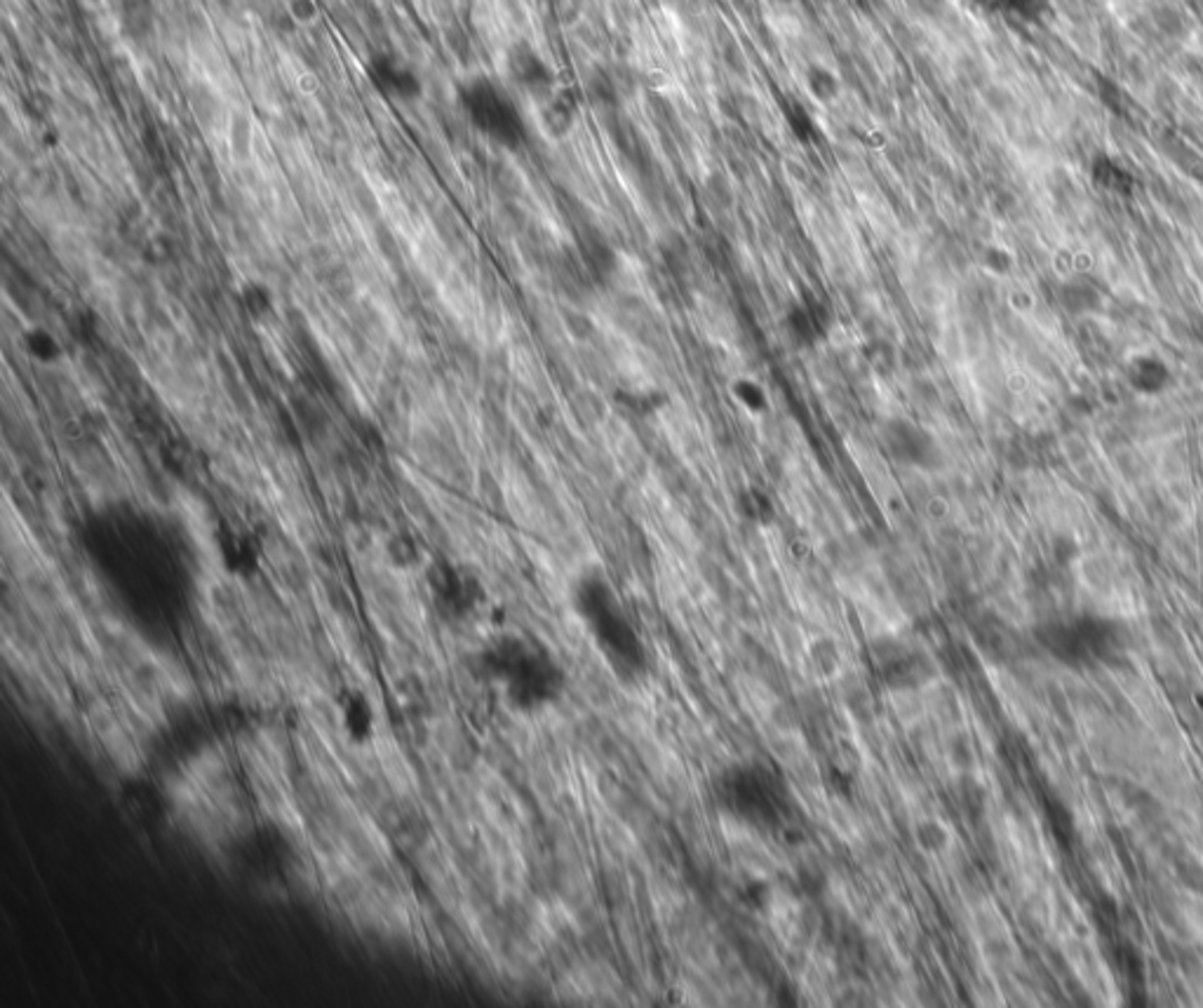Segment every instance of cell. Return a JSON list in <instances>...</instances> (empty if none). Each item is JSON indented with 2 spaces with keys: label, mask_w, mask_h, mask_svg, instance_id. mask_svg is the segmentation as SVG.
<instances>
[{
  "label": "cell",
  "mask_w": 1203,
  "mask_h": 1008,
  "mask_svg": "<svg viewBox=\"0 0 1203 1008\" xmlns=\"http://www.w3.org/2000/svg\"><path fill=\"white\" fill-rule=\"evenodd\" d=\"M336 724L353 748L370 746L377 736V708L372 698L360 687H348L336 694Z\"/></svg>",
  "instance_id": "52a82bcc"
},
{
  "label": "cell",
  "mask_w": 1203,
  "mask_h": 1008,
  "mask_svg": "<svg viewBox=\"0 0 1203 1008\" xmlns=\"http://www.w3.org/2000/svg\"><path fill=\"white\" fill-rule=\"evenodd\" d=\"M1175 872H1178L1180 882L1192 891H1203V865L1192 856H1180L1175 861Z\"/></svg>",
  "instance_id": "ac0fdd59"
},
{
  "label": "cell",
  "mask_w": 1203,
  "mask_h": 1008,
  "mask_svg": "<svg viewBox=\"0 0 1203 1008\" xmlns=\"http://www.w3.org/2000/svg\"><path fill=\"white\" fill-rule=\"evenodd\" d=\"M741 510L750 522H757V525H769V522L775 517V508H773L772 499H769L765 491H760V489L743 491Z\"/></svg>",
  "instance_id": "e0dca14e"
},
{
  "label": "cell",
  "mask_w": 1203,
  "mask_h": 1008,
  "mask_svg": "<svg viewBox=\"0 0 1203 1008\" xmlns=\"http://www.w3.org/2000/svg\"><path fill=\"white\" fill-rule=\"evenodd\" d=\"M782 325L787 329V336L794 341L797 346H813L816 341H820V336L827 332V325H830V310L825 308V303H820L816 299H801L794 301L787 306L785 310V318H782Z\"/></svg>",
  "instance_id": "30bf717a"
},
{
  "label": "cell",
  "mask_w": 1203,
  "mask_h": 1008,
  "mask_svg": "<svg viewBox=\"0 0 1203 1008\" xmlns=\"http://www.w3.org/2000/svg\"><path fill=\"white\" fill-rule=\"evenodd\" d=\"M372 81L381 92L393 99H417V94L422 92L417 76L410 69L400 67L396 60L372 62Z\"/></svg>",
  "instance_id": "4fadbf2b"
},
{
  "label": "cell",
  "mask_w": 1203,
  "mask_h": 1008,
  "mask_svg": "<svg viewBox=\"0 0 1203 1008\" xmlns=\"http://www.w3.org/2000/svg\"><path fill=\"white\" fill-rule=\"evenodd\" d=\"M884 447L891 458H896L901 465H910V468L931 470L938 468L943 461L936 439L920 425L905 421V419H891L884 425Z\"/></svg>",
  "instance_id": "8992f818"
},
{
  "label": "cell",
  "mask_w": 1203,
  "mask_h": 1008,
  "mask_svg": "<svg viewBox=\"0 0 1203 1008\" xmlns=\"http://www.w3.org/2000/svg\"><path fill=\"white\" fill-rule=\"evenodd\" d=\"M792 0H772V5H790Z\"/></svg>",
  "instance_id": "44dd1931"
},
{
  "label": "cell",
  "mask_w": 1203,
  "mask_h": 1008,
  "mask_svg": "<svg viewBox=\"0 0 1203 1008\" xmlns=\"http://www.w3.org/2000/svg\"><path fill=\"white\" fill-rule=\"evenodd\" d=\"M1034 639L1060 663L1072 665V668L1091 665L1079 620H1046L1034 628Z\"/></svg>",
  "instance_id": "9c48e42d"
},
{
  "label": "cell",
  "mask_w": 1203,
  "mask_h": 1008,
  "mask_svg": "<svg viewBox=\"0 0 1203 1008\" xmlns=\"http://www.w3.org/2000/svg\"><path fill=\"white\" fill-rule=\"evenodd\" d=\"M801 85H804L808 99L816 101L818 106H832V103L842 99L844 92L842 78L825 62L808 64V67L801 71Z\"/></svg>",
  "instance_id": "5bb4252c"
},
{
  "label": "cell",
  "mask_w": 1203,
  "mask_h": 1008,
  "mask_svg": "<svg viewBox=\"0 0 1203 1008\" xmlns=\"http://www.w3.org/2000/svg\"><path fill=\"white\" fill-rule=\"evenodd\" d=\"M920 842L927 846V851H941L947 844V832L938 823H927L920 827Z\"/></svg>",
  "instance_id": "d6986e66"
},
{
  "label": "cell",
  "mask_w": 1203,
  "mask_h": 1008,
  "mask_svg": "<svg viewBox=\"0 0 1203 1008\" xmlns=\"http://www.w3.org/2000/svg\"><path fill=\"white\" fill-rule=\"evenodd\" d=\"M581 266L588 270L593 282L606 280L616 268V254L609 248V243L598 233H588L581 243Z\"/></svg>",
  "instance_id": "9a60e30c"
},
{
  "label": "cell",
  "mask_w": 1203,
  "mask_h": 1008,
  "mask_svg": "<svg viewBox=\"0 0 1203 1008\" xmlns=\"http://www.w3.org/2000/svg\"><path fill=\"white\" fill-rule=\"evenodd\" d=\"M724 797L741 818L767 823L775 818L778 790L762 768H739L724 780Z\"/></svg>",
  "instance_id": "5b68a950"
},
{
  "label": "cell",
  "mask_w": 1203,
  "mask_h": 1008,
  "mask_svg": "<svg viewBox=\"0 0 1203 1008\" xmlns=\"http://www.w3.org/2000/svg\"><path fill=\"white\" fill-rule=\"evenodd\" d=\"M1008 5L1020 15H1039L1049 5V0H1008Z\"/></svg>",
  "instance_id": "ffe728a7"
},
{
  "label": "cell",
  "mask_w": 1203,
  "mask_h": 1008,
  "mask_svg": "<svg viewBox=\"0 0 1203 1008\" xmlns=\"http://www.w3.org/2000/svg\"><path fill=\"white\" fill-rule=\"evenodd\" d=\"M461 106L473 127L499 146L515 148L525 139L527 127L520 108L487 78H475L461 89Z\"/></svg>",
  "instance_id": "3957f363"
},
{
  "label": "cell",
  "mask_w": 1203,
  "mask_h": 1008,
  "mask_svg": "<svg viewBox=\"0 0 1203 1008\" xmlns=\"http://www.w3.org/2000/svg\"><path fill=\"white\" fill-rule=\"evenodd\" d=\"M975 639H978L982 654L992 663H1013L1025 656L1023 637L1006 623H1001L999 618H989L987 623H982L980 630H975Z\"/></svg>",
  "instance_id": "8fae6325"
},
{
  "label": "cell",
  "mask_w": 1203,
  "mask_h": 1008,
  "mask_svg": "<svg viewBox=\"0 0 1203 1008\" xmlns=\"http://www.w3.org/2000/svg\"><path fill=\"white\" fill-rule=\"evenodd\" d=\"M539 103H541L539 118H541L543 132L553 139L569 137L579 118V103L572 96V92L555 89L551 96H546V99Z\"/></svg>",
  "instance_id": "7c38bea8"
},
{
  "label": "cell",
  "mask_w": 1203,
  "mask_h": 1008,
  "mask_svg": "<svg viewBox=\"0 0 1203 1008\" xmlns=\"http://www.w3.org/2000/svg\"><path fill=\"white\" fill-rule=\"evenodd\" d=\"M506 69H508L510 81H513L515 85L522 89V92L534 96L536 101H543L546 96H551L555 89H558L555 87L553 69L548 67V62L543 60V57L532 48V45H527V43L513 45L506 55Z\"/></svg>",
  "instance_id": "ba28073f"
},
{
  "label": "cell",
  "mask_w": 1203,
  "mask_h": 1008,
  "mask_svg": "<svg viewBox=\"0 0 1203 1008\" xmlns=\"http://www.w3.org/2000/svg\"><path fill=\"white\" fill-rule=\"evenodd\" d=\"M572 604L595 644L618 675L635 677L646 668V651L630 618L625 616L616 592L602 574L591 572L574 586Z\"/></svg>",
  "instance_id": "7a4b0ae2"
},
{
  "label": "cell",
  "mask_w": 1203,
  "mask_h": 1008,
  "mask_svg": "<svg viewBox=\"0 0 1203 1008\" xmlns=\"http://www.w3.org/2000/svg\"><path fill=\"white\" fill-rule=\"evenodd\" d=\"M872 668L884 687L891 691L920 689L934 680L936 670L931 658L915 646L905 644L903 639H877L870 649Z\"/></svg>",
  "instance_id": "277c9868"
},
{
  "label": "cell",
  "mask_w": 1203,
  "mask_h": 1008,
  "mask_svg": "<svg viewBox=\"0 0 1203 1008\" xmlns=\"http://www.w3.org/2000/svg\"><path fill=\"white\" fill-rule=\"evenodd\" d=\"M729 393L731 400H734L743 412H748L750 417H762V414L769 412V396L760 381L739 377L736 381H731Z\"/></svg>",
  "instance_id": "2e32d148"
},
{
  "label": "cell",
  "mask_w": 1203,
  "mask_h": 1008,
  "mask_svg": "<svg viewBox=\"0 0 1203 1008\" xmlns=\"http://www.w3.org/2000/svg\"><path fill=\"white\" fill-rule=\"evenodd\" d=\"M480 668L515 713L532 715L553 706L565 689V672L548 649L532 639L503 635L480 654Z\"/></svg>",
  "instance_id": "6da1fadb"
}]
</instances>
